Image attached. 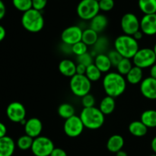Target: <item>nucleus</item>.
<instances>
[{
  "label": "nucleus",
  "mask_w": 156,
  "mask_h": 156,
  "mask_svg": "<svg viewBox=\"0 0 156 156\" xmlns=\"http://www.w3.org/2000/svg\"><path fill=\"white\" fill-rule=\"evenodd\" d=\"M33 142L34 139L25 134V135L21 136V137L18 138V141H17V146H18L21 150H28V149H31V146L32 145H33Z\"/></svg>",
  "instance_id": "nucleus-30"
},
{
  "label": "nucleus",
  "mask_w": 156,
  "mask_h": 156,
  "mask_svg": "<svg viewBox=\"0 0 156 156\" xmlns=\"http://www.w3.org/2000/svg\"><path fill=\"white\" fill-rule=\"evenodd\" d=\"M123 146H124V140L123 136L118 134L111 136L107 142V149L112 153H117L119 151L122 150Z\"/></svg>",
  "instance_id": "nucleus-18"
},
{
  "label": "nucleus",
  "mask_w": 156,
  "mask_h": 156,
  "mask_svg": "<svg viewBox=\"0 0 156 156\" xmlns=\"http://www.w3.org/2000/svg\"><path fill=\"white\" fill-rule=\"evenodd\" d=\"M153 51H154V53H155V56H156V44H155V46H154V47H153Z\"/></svg>",
  "instance_id": "nucleus-48"
},
{
  "label": "nucleus",
  "mask_w": 156,
  "mask_h": 156,
  "mask_svg": "<svg viewBox=\"0 0 156 156\" xmlns=\"http://www.w3.org/2000/svg\"><path fill=\"white\" fill-rule=\"evenodd\" d=\"M108 24V18L105 15L98 14L90 21V28L99 34L105 30Z\"/></svg>",
  "instance_id": "nucleus-19"
},
{
  "label": "nucleus",
  "mask_w": 156,
  "mask_h": 156,
  "mask_svg": "<svg viewBox=\"0 0 156 156\" xmlns=\"http://www.w3.org/2000/svg\"><path fill=\"white\" fill-rule=\"evenodd\" d=\"M80 118L85 128L88 129H98L105 123V114L99 108L92 107L82 109L80 114Z\"/></svg>",
  "instance_id": "nucleus-3"
},
{
  "label": "nucleus",
  "mask_w": 156,
  "mask_h": 156,
  "mask_svg": "<svg viewBox=\"0 0 156 156\" xmlns=\"http://www.w3.org/2000/svg\"><path fill=\"white\" fill-rule=\"evenodd\" d=\"M129 132L131 135L136 137H143L147 134L148 127L141 121V120H135L129 123Z\"/></svg>",
  "instance_id": "nucleus-20"
},
{
  "label": "nucleus",
  "mask_w": 156,
  "mask_h": 156,
  "mask_svg": "<svg viewBox=\"0 0 156 156\" xmlns=\"http://www.w3.org/2000/svg\"><path fill=\"white\" fill-rule=\"evenodd\" d=\"M150 77L156 79V63L150 68Z\"/></svg>",
  "instance_id": "nucleus-44"
},
{
  "label": "nucleus",
  "mask_w": 156,
  "mask_h": 156,
  "mask_svg": "<svg viewBox=\"0 0 156 156\" xmlns=\"http://www.w3.org/2000/svg\"><path fill=\"white\" fill-rule=\"evenodd\" d=\"M103 88L107 95L114 98L123 94L126 88V80L118 73H107L103 79Z\"/></svg>",
  "instance_id": "nucleus-1"
},
{
  "label": "nucleus",
  "mask_w": 156,
  "mask_h": 156,
  "mask_svg": "<svg viewBox=\"0 0 156 156\" xmlns=\"http://www.w3.org/2000/svg\"><path fill=\"white\" fill-rule=\"evenodd\" d=\"M138 5L144 15L156 14V0H139Z\"/></svg>",
  "instance_id": "nucleus-25"
},
{
  "label": "nucleus",
  "mask_w": 156,
  "mask_h": 156,
  "mask_svg": "<svg viewBox=\"0 0 156 156\" xmlns=\"http://www.w3.org/2000/svg\"><path fill=\"white\" fill-rule=\"evenodd\" d=\"M96 1H98V2H99V1H101V0H96Z\"/></svg>",
  "instance_id": "nucleus-50"
},
{
  "label": "nucleus",
  "mask_w": 156,
  "mask_h": 156,
  "mask_svg": "<svg viewBox=\"0 0 156 156\" xmlns=\"http://www.w3.org/2000/svg\"><path fill=\"white\" fill-rule=\"evenodd\" d=\"M114 50H117L123 58L133 59L140 50L139 43L133 36L123 34L116 38L114 41Z\"/></svg>",
  "instance_id": "nucleus-2"
},
{
  "label": "nucleus",
  "mask_w": 156,
  "mask_h": 156,
  "mask_svg": "<svg viewBox=\"0 0 156 156\" xmlns=\"http://www.w3.org/2000/svg\"><path fill=\"white\" fill-rule=\"evenodd\" d=\"M72 52L77 56L83 55L88 52V46L82 41L77 43L71 47Z\"/></svg>",
  "instance_id": "nucleus-32"
},
{
  "label": "nucleus",
  "mask_w": 156,
  "mask_h": 156,
  "mask_svg": "<svg viewBox=\"0 0 156 156\" xmlns=\"http://www.w3.org/2000/svg\"><path fill=\"white\" fill-rule=\"evenodd\" d=\"M100 10L103 12H109L114 7V0H101L98 2Z\"/></svg>",
  "instance_id": "nucleus-35"
},
{
  "label": "nucleus",
  "mask_w": 156,
  "mask_h": 156,
  "mask_svg": "<svg viewBox=\"0 0 156 156\" xmlns=\"http://www.w3.org/2000/svg\"><path fill=\"white\" fill-rule=\"evenodd\" d=\"M149 156H156V154H154V155H149Z\"/></svg>",
  "instance_id": "nucleus-49"
},
{
  "label": "nucleus",
  "mask_w": 156,
  "mask_h": 156,
  "mask_svg": "<svg viewBox=\"0 0 156 156\" xmlns=\"http://www.w3.org/2000/svg\"><path fill=\"white\" fill-rule=\"evenodd\" d=\"M140 91L143 97L149 100H156V79L147 77L140 83Z\"/></svg>",
  "instance_id": "nucleus-13"
},
{
  "label": "nucleus",
  "mask_w": 156,
  "mask_h": 156,
  "mask_svg": "<svg viewBox=\"0 0 156 156\" xmlns=\"http://www.w3.org/2000/svg\"><path fill=\"white\" fill-rule=\"evenodd\" d=\"M115 99L114 98L107 95L101 101L100 105H99V109L105 116L112 114L115 110Z\"/></svg>",
  "instance_id": "nucleus-22"
},
{
  "label": "nucleus",
  "mask_w": 156,
  "mask_h": 156,
  "mask_svg": "<svg viewBox=\"0 0 156 156\" xmlns=\"http://www.w3.org/2000/svg\"><path fill=\"white\" fill-rule=\"evenodd\" d=\"M133 62L135 66L142 69L151 68L156 62V56L153 49L148 47L140 49L133 58Z\"/></svg>",
  "instance_id": "nucleus-7"
},
{
  "label": "nucleus",
  "mask_w": 156,
  "mask_h": 156,
  "mask_svg": "<svg viewBox=\"0 0 156 156\" xmlns=\"http://www.w3.org/2000/svg\"><path fill=\"white\" fill-rule=\"evenodd\" d=\"M126 80L132 85H137L139 83H141L143 80V69L137 66H133L130 71L126 75Z\"/></svg>",
  "instance_id": "nucleus-23"
},
{
  "label": "nucleus",
  "mask_w": 156,
  "mask_h": 156,
  "mask_svg": "<svg viewBox=\"0 0 156 156\" xmlns=\"http://www.w3.org/2000/svg\"><path fill=\"white\" fill-rule=\"evenodd\" d=\"M59 73L64 76L72 78L76 74V65L73 61L70 59H62L59 63Z\"/></svg>",
  "instance_id": "nucleus-17"
},
{
  "label": "nucleus",
  "mask_w": 156,
  "mask_h": 156,
  "mask_svg": "<svg viewBox=\"0 0 156 156\" xmlns=\"http://www.w3.org/2000/svg\"><path fill=\"white\" fill-rule=\"evenodd\" d=\"M77 61L78 63L82 64V65L85 66L86 67L94 63V59H93L92 55L91 53H88V52L85 54L77 56Z\"/></svg>",
  "instance_id": "nucleus-34"
},
{
  "label": "nucleus",
  "mask_w": 156,
  "mask_h": 156,
  "mask_svg": "<svg viewBox=\"0 0 156 156\" xmlns=\"http://www.w3.org/2000/svg\"><path fill=\"white\" fill-rule=\"evenodd\" d=\"M94 104H95V99L94 96L90 93L82 98V105L85 108L94 107Z\"/></svg>",
  "instance_id": "nucleus-36"
},
{
  "label": "nucleus",
  "mask_w": 156,
  "mask_h": 156,
  "mask_svg": "<svg viewBox=\"0 0 156 156\" xmlns=\"http://www.w3.org/2000/svg\"><path fill=\"white\" fill-rule=\"evenodd\" d=\"M6 13V8L4 2L2 0H0V20L2 19L5 17Z\"/></svg>",
  "instance_id": "nucleus-41"
},
{
  "label": "nucleus",
  "mask_w": 156,
  "mask_h": 156,
  "mask_svg": "<svg viewBox=\"0 0 156 156\" xmlns=\"http://www.w3.org/2000/svg\"><path fill=\"white\" fill-rule=\"evenodd\" d=\"M69 87L72 93L75 96L83 98L89 94L91 89V82L85 75L76 74L70 79Z\"/></svg>",
  "instance_id": "nucleus-5"
},
{
  "label": "nucleus",
  "mask_w": 156,
  "mask_h": 156,
  "mask_svg": "<svg viewBox=\"0 0 156 156\" xmlns=\"http://www.w3.org/2000/svg\"><path fill=\"white\" fill-rule=\"evenodd\" d=\"M23 27L30 33H37L44 27V18L41 12L31 9L24 12L21 16Z\"/></svg>",
  "instance_id": "nucleus-4"
},
{
  "label": "nucleus",
  "mask_w": 156,
  "mask_h": 156,
  "mask_svg": "<svg viewBox=\"0 0 156 156\" xmlns=\"http://www.w3.org/2000/svg\"><path fill=\"white\" fill-rule=\"evenodd\" d=\"M12 4L17 10L23 13L32 9V0H12Z\"/></svg>",
  "instance_id": "nucleus-31"
},
{
  "label": "nucleus",
  "mask_w": 156,
  "mask_h": 156,
  "mask_svg": "<svg viewBox=\"0 0 156 156\" xmlns=\"http://www.w3.org/2000/svg\"><path fill=\"white\" fill-rule=\"evenodd\" d=\"M87 67L82 64L78 63L76 65V74L78 75H85Z\"/></svg>",
  "instance_id": "nucleus-40"
},
{
  "label": "nucleus",
  "mask_w": 156,
  "mask_h": 156,
  "mask_svg": "<svg viewBox=\"0 0 156 156\" xmlns=\"http://www.w3.org/2000/svg\"><path fill=\"white\" fill-rule=\"evenodd\" d=\"M133 66L130 59L127 58H123L117 66V73H120L122 76H126L133 68Z\"/></svg>",
  "instance_id": "nucleus-29"
},
{
  "label": "nucleus",
  "mask_w": 156,
  "mask_h": 156,
  "mask_svg": "<svg viewBox=\"0 0 156 156\" xmlns=\"http://www.w3.org/2000/svg\"><path fill=\"white\" fill-rule=\"evenodd\" d=\"M54 149V143L50 138L40 136L34 139L30 150L34 156H50Z\"/></svg>",
  "instance_id": "nucleus-8"
},
{
  "label": "nucleus",
  "mask_w": 156,
  "mask_h": 156,
  "mask_svg": "<svg viewBox=\"0 0 156 156\" xmlns=\"http://www.w3.org/2000/svg\"><path fill=\"white\" fill-rule=\"evenodd\" d=\"M57 112L59 117L67 120V119L70 118V117L75 115L76 110H75L74 107L70 105V104L63 103L59 105V108H58Z\"/></svg>",
  "instance_id": "nucleus-27"
},
{
  "label": "nucleus",
  "mask_w": 156,
  "mask_h": 156,
  "mask_svg": "<svg viewBox=\"0 0 156 156\" xmlns=\"http://www.w3.org/2000/svg\"><path fill=\"white\" fill-rule=\"evenodd\" d=\"M5 35H6V31H5V29L3 26L0 25V42L3 41L5 37Z\"/></svg>",
  "instance_id": "nucleus-43"
},
{
  "label": "nucleus",
  "mask_w": 156,
  "mask_h": 156,
  "mask_svg": "<svg viewBox=\"0 0 156 156\" xmlns=\"http://www.w3.org/2000/svg\"><path fill=\"white\" fill-rule=\"evenodd\" d=\"M48 0H32V9L41 12L47 6Z\"/></svg>",
  "instance_id": "nucleus-38"
},
{
  "label": "nucleus",
  "mask_w": 156,
  "mask_h": 156,
  "mask_svg": "<svg viewBox=\"0 0 156 156\" xmlns=\"http://www.w3.org/2000/svg\"><path fill=\"white\" fill-rule=\"evenodd\" d=\"M7 133V128L3 123L0 122V138L5 136Z\"/></svg>",
  "instance_id": "nucleus-42"
},
{
  "label": "nucleus",
  "mask_w": 156,
  "mask_h": 156,
  "mask_svg": "<svg viewBox=\"0 0 156 156\" xmlns=\"http://www.w3.org/2000/svg\"><path fill=\"white\" fill-rule=\"evenodd\" d=\"M101 72L98 69V68L94 63L87 67L85 76L91 82H97V81H98L101 78Z\"/></svg>",
  "instance_id": "nucleus-28"
},
{
  "label": "nucleus",
  "mask_w": 156,
  "mask_h": 156,
  "mask_svg": "<svg viewBox=\"0 0 156 156\" xmlns=\"http://www.w3.org/2000/svg\"><path fill=\"white\" fill-rule=\"evenodd\" d=\"M94 64L101 73H108L112 67L108 55L105 53L98 54L94 59Z\"/></svg>",
  "instance_id": "nucleus-21"
},
{
  "label": "nucleus",
  "mask_w": 156,
  "mask_h": 156,
  "mask_svg": "<svg viewBox=\"0 0 156 156\" xmlns=\"http://www.w3.org/2000/svg\"><path fill=\"white\" fill-rule=\"evenodd\" d=\"M133 37L135 38V39L137 41H138L139 40H141L142 38H143V33L141 31V30H138V31H137V32H136V33L134 34L133 36Z\"/></svg>",
  "instance_id": "nucleus-45"
},
{
  "label": "nucleus",
  "mask_w": 156,
  "mask_h": 156,
  "mask_svg": "<svg viewBox=\"0 0 156 156\" xmlns=\"http://www.w3.org/2000/svg\"><path fill=\"white\" fill-rule=\"evenodd\" d=\"M120 26L124 34L133 36L134 34L140 30V21L133 13H126L122 17Z\"/></svg>",
  "instance_id": "nucleus-10"
},
{
  "label": "nucleus",
  "mask_w": 156,
  "mask_h": 156,
  "mask_svg": "<svg viewBox=\"0 0 156 156\" xmlns=\"http://www.w3.org/2000/svg\"><path fill=\"white\" fill-rule=\"evenodd\" d=\"M83 30L77 25L66 27L61 34V40L64 44L72 47L74 44L82 41Z\"/></svg>",
  "instance_id": "nucleus-11"
},
{
  "label": "nucleus",
  "mask_w": 156,
  "mask_h": 156,
  "mask_svg": "<svg viewBox=\"0 0 156 156\" xmlns=\"http://www.w3.org/2000/svg\"><path fill=\"white\" fill-rule=\"evenodd\" d=\"M107 55H108V58H109L110 61H111L112 66L117 67V65L119 64V62H120V61L122 60V59H123V56H122L116 50H111Z\"/></svg>",
  "instance_id": "nucleus-33"
},
{
  "label": "nucleus",
  "mask_w": 156,
  "mask_h": 156,
  "mask_svg": "<svg viewBox=\"0 0 156 156\" xmlns=\"http://www.w3.org/2000/svg\"><path fill=\"white\" fill-rule=\"evenodd\" d=\"M83 123L80 117L74 115L70 118L66 120L63 125V130L66 135L71 138L79 136L84 130Z\"/></svg>",
  "instance_id": "nucleus-9"
},
{
  "label": "nucleus",
  "mask_w": 156,
  "mask_h": 156,
  "mask_svg": "<svg viewBox=\"0 0 156 156\" xmlns=\"http://www.w3.org/2000/svg\"><path fill=\"white\" fill-rule=\"evenodd\" d=\"M99 12L98 2L96 0H81L76 8L78 16L84 21H91Z\"/></svg>",
  "instance_id": "nucleus-6"
},
{
  "label": "nucleus",
  "mask_w": 156,
  "mask_h": 156,
  "mask_svg": "<svg viewBox=\"0 0 156 156\" xmlns=\"http://www.w3.org/2000/svg\"><path fill=\"white\" fill-rule=\"evenodd\" d=\"M151 148H152L154 153L156 154V136L152 139V142H151Z\"/></svg>",
  "instance_id": "nucleus-46"
},
{
  "label": "nucleus",
  "mask_w": 156,
  "mask_h": 156,
  "mask_svg": "<svg viewBox=\"0 0 156 156\" xmlns=\"http://www.w3.org/2000/svg\"><path fill=\"white\" fill-rule=\"evenodd\" d=\"M43 130V124L41 120L36 117H32L27 120L24 124V132L26 135L33 139L40 136Z\"/></svg>",
  "instance_id": "nucleus-15"
},
{
  "label": "nucleus",
  "mask_w": 156,
  "mask_h": 156,
  "mask_svg": "<svg viewBox=\"0 0 156 156\" xmlns=\"http://www.w3.org/2000/svg\"><path fill=\"white\" fill-rule=\"evenodd\" d=\"M98 38V34L90 27L83 30L82 41L87 46H94L97 43Z\"/></svg>",
  "instance_id": "nucleus-26"
},
{
  "label": "nucleus",
  "mask_w": 156,
  "mask_h": 156,
  "mask_svg": "<svg viewBox=\"0 0 156 156\" xmlns=\"http://www.w3.org/2000/svg\"><path fill=\"white\" fill-rule=\"evenodd\" d=\"M116 156H128V155H127V153L125 152V151L120 150V151H119L118 152H117V153H116Z\"/></svg>",
  "instance_id": "nucleus-47"
},
{
  "label": "nucleus",
  "mask_w": 156,
  "mask_h": 156,
  "mask_svg": "<svg viewBox=\"0 0 156 156\" xmlns=\"http://www.w3.org/2000/svg\"><path fill=\"white\" fill-rule=\"evenodd\" d=\"M6 115L13 123H21L25 120L26 109L20 102H12L6 108Z\"/></svg>",
  "instance_id": "nucleus-12"
},
{
  "label": "nucleus",
  "mask_w": 156,
  "mask_h": 156,
  "mask_svg": "<svg viewBox=\"0 0 156 156\" xmlns=\"http://www.w3.org/2000/svg\"><path fill=\"white\" fill-rule=\"evenodd\" d=\"M15 150V143L13 139L5 136L0 138V156H12Z\"/></svg>",
  "instance_id": "nucleus-16"
},
{
  "label": "nucleus",
  "mask_w": 156,
  "mask_h": 156,
  "mask_svg": "<svg viewBox=\"0 0 156 156\" xmlns=\"http://www.w3.org/2000/svg\"><path fill=\"white\" fill-rule=\"evenodd\" d=\"M108 40L106 39L105 37H101V38H98V40L97 43H96L95 44H94V51L97 53V52H98V54H100V53H102V51H103V50H105L107 47V45H108Z\"/></svg>",
  "instance_id": "nucleus-37"
},
{
  "label": "nucleus",
  "mask_w": 156,
  "mask_h": 156,
  "mask_svg": "<svg viewBox=\"0 0 156 156\" xmlns=\"http://www.w3.org/2000/svg\"><path fill=\"white\" fill-rule=\"evenodd\" d=\"M140 30L148 36L156 34V14L144 15L140 20Z\"/></svg>",
  "instance_id": "nucleus-14"
},
{
  "label": "nucleus",
  "mask_w": 156,
  "mask_h": 156,
  "mask_svg": "<svg viewBox=\"0 0 156 156\" xmlns=\"http://www.w3.org/2000/svg\"><path fill=\"white\" fill-rule=\"evenodd\" d=\"M140 120L149 128L156 127V111L146 110L141 114Z\"/></svg>",
  "instance_id": "nucleus-24"
},
{
  "label": "nucleus",
  "mask_w": 156,
  "mask_h": 156,
  "mask_svg": "<svg viewBox=\"0 0 156 156\" xmlns=\"http://www.w3.org/2000/svg\"><path fill=\"white\" fill-rule=\"evenodd\" d=\"M50 156H67V153L65 150L60 148H55L51 152Z\"/></svg>",
  "instance_id": "nucleus-39"
}]
</instances>
